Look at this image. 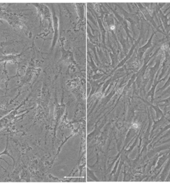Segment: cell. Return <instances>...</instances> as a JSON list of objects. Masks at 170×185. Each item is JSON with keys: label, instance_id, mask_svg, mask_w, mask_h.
<instances>
[{"label": "cell", "instance_id": "1", "mask_svg": "<svg viewBox=\"0 0 170 185\" xmlns=\"http://www.w3.org/2000/svg\"><path fill=\"white\" fill-rule=\"evenodd\" d=\"M7 148H8V142H7V147H6V148L5 150V151L3 152V153L0 154V156H1V155H3V154H7V155H8V156H9L10 157L12 158V159H13V161L15 162V160H14V159H13V158L12 157V156L9 155V153H8V151H7Z\"/></svg>", "mask_w": 170, "mask_h": 185}]
</instances>
